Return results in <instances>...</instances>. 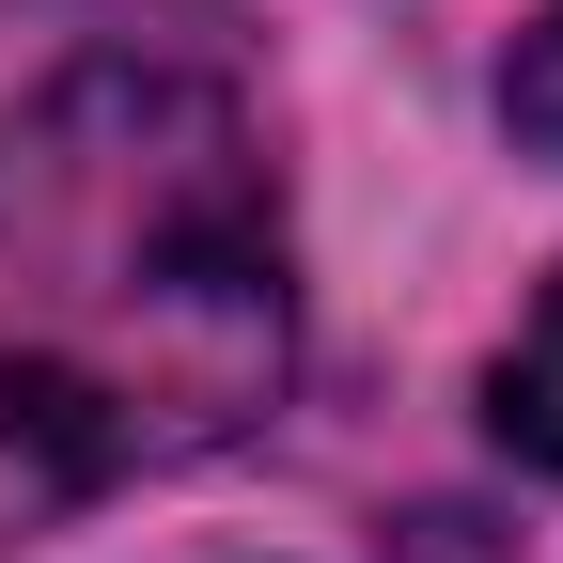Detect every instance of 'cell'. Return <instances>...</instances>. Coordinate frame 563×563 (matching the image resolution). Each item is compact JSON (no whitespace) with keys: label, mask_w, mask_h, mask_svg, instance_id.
Returning a JSON list of instances; mask_svg holds the SVG:
<instances>
[{"label":"cell","mask_w":563,"mask_h":563,"mask_svg":"<svg viewBox=\"0 0 563 563\" xmlns=\"http://www.w3.org/2000/svg\"><path fill=\"white\" fill-rule=\"evenodd\" d=\"M282 361V173L220 79L63 63L0 110V532L220 454Z\"/></svg>","instance_id":"1"},{"label":"cell","mask_w":563,"mask_h":563,"mask_svg":"<svg viewBox=\"0 0 563 563\" xmlns=\"http://www.w3.org/2000/svg\"><path fill=\"white\" fill-rule=\"evenodd\" d=\"M485 422H501L532 470H563V282L532 298V329L501 344V376H485Z\"/></svg>","instance_id":"2"},{"label":"cell","mask_w":563,"mask_h":563,"mask_svg":"<svg viewBox=\"0 0 563 563\" xmlns=\"http://www.w3.org/2000/svg\"><path fill=\"white\" fill-rule=\"evenodd\" d=\"M501 110H517V141H532V157H563V0L517 32V63H501Z\"/></svg>","instance_id":"3"}]
</instances>
